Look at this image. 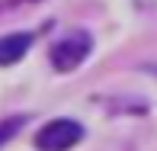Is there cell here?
Wrapping results in <instances>:
<instances>
[{"instance_id":"1","label":"cell","mask_w":157,"mask_h":151,"mask_svg":"<svg viewBox=\"0 0 157 151\" xmlns=\"http://www.w3.org/2000/svg\"><path fill=\"white\" fill-rule=\"evenodd\" d=\"M83 138V125L74 119H52L35 132V148L39 151H71Z\"/></svg>"},{"instance_id":"2","label":"cell","mask_w":157,"mask_h":151,"mask_svg":"<svg viewBox=\"0 0 157 151\" xmlns=\"http://www.w3.org/2000/svg\"><path fill=\"white\" fill-rule=\"evenodd\" d=\"M90 48H93L90 35H87V32H74V35L61 39L58 45L52 48V64H55L58 71H74V68H80V64L87 61Z\"/></svg>"},{"instance_id":"3","label":"cell","mask_w":157,"mask_h":151,"mask_svg":"<svg viewBox=\"0 0 157 151\" xmlns=\"http://www.w3.org/2000/svg\"><path fill=\"white\" fill-rule=\"evenodd\" d=\"M32 42H35V32H10V35H0V68L23 61V55L32 48Z\"/></svg>"},{"instance_id":"4","label":"cell","mask_w":157,"mask_h":151,"mask_svg":"<svg viewBox=\"0 0 157 151\" xmlns=\"http://www.w3.org/2000/svg\"><path fill=\"white\" fill-rule=\"evenodd\" d=\"M23 125H26V116H13V119H3V122H0V148H3Z\"/></svg>"}]
</instances>
